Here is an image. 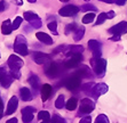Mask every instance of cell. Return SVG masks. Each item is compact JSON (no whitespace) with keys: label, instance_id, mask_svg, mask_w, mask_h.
I'll return each mask as SVG.
<instances>
[{"label":"cell","instance_id":"ee69618b","mask_svg":"<svg viewBox=\"0 0 127 123\" xmlns=\"http://www.w3.org/2000/svg\"><path fill=\"white\" fill-rule=\"evenodd\" d=\"M6 123H17V119L16 117H13V119H9Z\"/></svg>","mask_w":127,"mask_h":123},{"label":"cell","instance_id":"d6986e66","mask_svg":"<svg viewBox=\"0 0 127 123\" xmlns=\"http://www.w3.org/2000/svg\"><path fill=\"white\" fill-rule=\"evenodd\" d=\"M13 31V24L12 22L9 20H6L2 22V25H1V32H2V34L5 35H8L10 34Z\"/></svg>","mask_w":127,"mask_h":123},{"label":"cell","instance_id":"d6a6232c","mask_svg":"<svg viewBox=\"0 0 127 123\" xmlns=\"http://www.w3.org/2000/svg\"><path fill=\"white\" fill-rule=\"evenodd\" d=\"M106 13H101L100 15L97 16V20H96V25H101V24H103L104 23V20H106Z\"/></svg>","mask_w":127,"mask_h":123},{"label":"cell","instance_id":"ba28073f","mask_svg":"<svg viewBox=\"0 0 127 123\" xmlns=\"http://www.w3.org/2000/svg\"><path fill=\"white\" fill-rule=\"evenodd\" d=\"M80 10V8H78L77 6L74 5H68L65 7H62V8L59 10V14L63 17H70V16H74L76 14H78V12Z\"/></svg>","mask_w":127,"mask_h":123},{"label":"cell","instance_id":"f546056e","mask_svg":"<svg viewBox=\"0 0 127 123\" xmlns=\"http://www.w3.org/2000/svg\"><path fill=\"white\" fill-rule=\"evenodd\" d=\"M81 10H84V12H96V7L94 6V5H91V3H86V5H84V6H81Z\"/></svg>","mask_w":127,"mask_h":123},{"label":"cell","instance_id":"74e56055","mask_svg":"<svg viewBox=\"0 0 127 123\" xmlns=\"http://www.w3.org/2000/svg\"><path fill=\"white\" fill-rule=\"evenodd\" d=\"M79 123H92V119H91V116H84Z\"/></svg>","mask_w":127,"mask_h":123},{"label":"cell","instance_id":"1f68e13d","mask_svg":"<svg viewBox=\"0 0 127 123\" xmlns=\"http://www.w3.org/2000/svg\"><path fill=\"white\" fill-rule=\"evenodd\" d=\"M95 123H110L109 122V119L108 116L104 114H101L96 117V120H95Z\"/></svg>","mask_w":127,"mask_h":123},{"label":"cell","instance_id":"816d5d0a","mask_svg":"<svg viewBox=\"0 0 127 123\" xmlns=\"http://www.w3.org/2000/svg\"><path fill=\"white\" fill-rule=\"evenodd\" d=\"M0 57H1V55H0Z\"/></svg>","mask_w":127,"mask_h":123},{"label":"cell","instance_id":"e575fe53","mask_svg":"<svg viewBox=\"0 0 127 123\" xmlns=\"http://www.w3.org/2000/svg\"><path fill=\"white\" fill-rule=\"evenodd\" d=\"M94 85H95L94 83H86V84H84L83 87H81V89H83V91L87 92V94H91V91H92Z\"/></svg>","mask_w":127,"mask_h":123},{"label":"cell","instance_id":"9c48e42d","mask_svg":"<svg viewBox=\"0 0 127 123\" xmlns=\"http://www.w3.org/2000/svg\"><path fill=\"white\" fill-rule=\"evenodd\" d=\"M88 48L93 53V58H101L102 49H101V43L97 40H94V39L89 40L88 41Z\"/></svg>","mask_w":127,"mask_h":123},{"label":"cell","instance_id":"3957f363","mask_svg":"<svg viewBox=\"0 0 127 123\" xmlns=\"http://www.w3.org/2000/svg\"><path fill=\"white\" fill-rule=\"evenodd\" d=\"M92 65L93 70H94L95 74L98 78H103L105 74V68H106V61L103 58H93L92 59Z\"/></svg>","mask_w":127,"mask_h":123},{"label":"cell","instance_id":"7bdbcfd3","mask_svg":"<svg viewBox=\"0 0 127 123\" xmlns=\"http://www.w3.org/2000/svg\"><path fill=\"white\" fill-rule=\"evenodd\" d=\"M111 40H112V41H119V40H120V35L115 34L112 38H111Z\"/></svg>","mask_w":127,"mask_h":123},{"label":"cell","instance_id":"4dcf8cb0","mask_svg":"<svg viewBox=\"0 0 127 123\" xmlns=\"http://www.w3.org/2000/svg\"><path fill=\"white\" fill-rule=\"evenodd\" d=\"M77 24L76 23H70L65 27V34H70V32H73L74 30H77Z\"/></svg>","mask_w":127,"mask_h":123},{"label":"cell","instance_id":"d590c367","mask_svg":"<svg viewBox=\"0 0 127 123\" xmlns=\"http://www.w3.org/2000/svg\"><path fill=\"white\" fill-rule=\"evenodd\" d=\"M30 24H31V26L34 27V29H40L42 25V22L40 18H38V20H32V22H30Z\"/></svg>","mask_w":127,"mask_h":123},{"label":"cell","instance_id":"484cf974","mask_svg":"<svg viewBox=\"0 0 127 123\" xmlns=\"http://www.w3.org/2000/svg\"><path fill=\"white\" fill-rule=\"evenodd\" d=\"M64 106H65L64 96H63V95H60V96L57 97L56 102H55V107H56V108H59V109H62Z\"/></svg>","mask_w":127,"mask_h":123},{"label":"cell","instance_id":"e0dca14e","mask_svg":"<svg viewBox=\"0 0 127 123\" xmlns=\"http://www.w3.org/2000/svg\"><path fill=\"white\" fill-rule=\"evenodd\" d=\"M35 37H37V39H38L39 41L44 42L45 44H53V39L50 38V35H48L47 33L38 32L37 34H35Z\"/></svg>","mask_w":127,"mask_h":123},{"label":"cell","instance_id":"44dd1931","mask_svg":"<svg viewBox=\"0 0 127 123\" xmlns=\"http://www.w3.org/2000/svg\"><path fill=\"white\" fill-rule=\"evenodd\" d=\"M84 34H85V27L84 26H78L76 32H74L73 35V40L74 41H80L84 38Z\"/></svg>","mask_w":127,"mask_h":123},{"label":"cell","instance_id":"c3c4849f","mask_svg":"<svg viewBox=\"0 0 127 123\" xmlns=\"http://www.w3.org/2000/svg\"><path fill=\"white\" fill-rule=\"evenodd\" d=\"M28 1H29V2H35L37 0H28Z\"/></svg>","mask_w":127,"mask_h":123},{"label":"cell","instance_id":"52a82bcc","mask_svg":"<svg viewBox=\"0 0 127 123\" xmlns=\"http://www.w3.org/2000/svg\"><path fill=\"white\" fill-rule=\"evenodd\" d=\"M13 79H14V78L12 76V74L8 73L3 67H0V83H1V85H2L3 88L10 87V84H12V82H13Z\"/></svg>","mask_w":127,"mask_h":123},{"label":"cell","instance_id":"9a60e30c","mask_svg":"<svg viewBox=\"0 0 127 123\" xmlns=\"http://www.w3.org/2000/svg\"><path fill=\"white\" fill-rule=\"evenodd\" d=\"M18 105V99L16 96H13L9 99L8 104H7V108H6V115H12L13 113H15L16 108Z\"/></svg>","mask_w":127,"mask_h":123},{"label":"cell","instance_id":"277c9868","mask_svg":"<svg viewBox=\"0 0 127 123\" xmlns=\"http://www.w3.org/2000/svg\"><path fill=\"white\" fill-rule=\"evenodd\" d=\"M61 73V67H60V65L55 62H49L46 64L45 66V74L50 78V79H54V78H56L59 74Z\"/></svg>","mask_w":127,"mask_h":123},{"label":"cell","instance_id":"f6af8a7d","mask_svg":"<svg viewBox=\"0 0 127 123\" xmlns=\"http://www.w3.org/2000/svg\"><path fill=\"white\" fill-rule=\"evenodd\" d=\"M13 2L16 3V5H18V6H21L22 3H23V1H22V0H13Z\"/></svg>","mask_w":127,"mask_h":123},{"label":"cell","instance_id":"5bb4252c","mask_svg":"<svg viewBox=\"0 0 127 123\" xmlns=\"http://www.w3.org/2000/svg\"><path fill=\"white\" fill-rule=\"evenodd\" d=\"M34 107L28 106L22 109V120L24 123H29L33 120V112H34Z\"/></svg>","mask_w":127,"mask_h":123},{"label":"cell","instance_id":"2e32d148","mask_svg":"<svg viewBox=\"0 0 127 123\" xmlns=\"http://www.w3.org/2000/svg\"><path fill=\"white\" fill-rule=\"evenodd\" d=\"M76 74L79 75L81 79H84V78H91L92 79V72H91L88 66H86V65H81L76 72Z\"/></svg>","mask_w":127,"mask_h":123},{"label":"cell","instance_id":"cb8c5ba5","mask_svg":"<svg viewBox=\"0 0 127 123\" xmlns=\"http://www.w3.org/2000/svg\"><path fill=\"white\" fill-rule=\"evenodd\" d=\"M29 83L31 84V87H32L34 90H38L39 89V78L35 74H32V75L29 78Z\"/></svg>","mask_w":127,"mask_h":123},{"label":"cell","instance_id":"8d00e7d4","mask_svg":"<svg viewBox=\"0 0 127 123\" xmlns=\"http://www.w3.org/2000/svg\"><path fill=\"white\" fill-rule=\"evenodd\" d=\"M22 20H23V18L22 17H16L15 18V20L13 22V30H16L20 27V25L22 24Z\"/></svg>","mask_w":127,"mask_h":123},{"label":"cell","instance_id":"681fc988","mask_svg":"<svg viewBox=\"0 0 127 123\" xmlns=\"http://www.w3.org/2000/svg\"><path fill=\"white\" fill-rule=\"evenodd\" d=\"M61 1H64V2H66V1H69V0H61Z\"/></svg>","mask_w":127,"mask_h":123},{"label":"cell","instance_id":"8fae6325","mask_svg":"<svg viewBox=\"0 0 127 123\" xmlns=\"http://www.w3.org/2000/svg\"><path fill=\"white\" fill-rule=\"evenodd\" d=\"M126 32H127V22H125V20L116 24V25H113L112 27L109 29V33H111V34L121 35V34H125Z\"/></svg>","mask_w":127,"mask_h":123},{"label":"cell","instance_id":"b9f144b4","mask_svg":"<svg viewBox=\"0 0 127 123\" xmlns=\"http://www.w3.org/2000/svg\"><path fill=\"white\" fill-rule=\"evenodd\" d=\"M127 0H116V3L117 5H119V6H123V5H125L126 3Z\"/></svg>","mask_w":127,"mask_h":123},{"label":"cell","instance_id":"f907efd6","mask_svg":"<svg viewBox=\"0 0 127 123\" xmlns=\"http://www.w3.org/2000/svg\"><path fill=\"white\" fill-rule=\"evenodd\" d=\"M86 1H89V0H86Z\"/></svg>","mask_w":127,"mask_h":123},{"label":"cell","instance_id":"ac0fdd59","mask_svg":"<svg viewBox=\"0 0 127 123\" xmlns=\"http://www.w3.org/2000/svg\"><path fill=\"white\" fill-rule=\"evenodd\" d=\"M52 91H53V89H52L50 84L42 85L41 87V99H42V102H46V100L49 98L50 95H52Z\"/></svg>","mask_w":127,"mask_h":123},{"label":"cell","instance_id":"7dc6e473","mask_svg":"<svg viewBox=\"0 0 127 123\" xmlns=\"http://www.w3.org/2000/svg\"><path fill=\"white\" fill-rule=\"evenodd\" d=\"M41 123H50V120H45V121H42Z\"/></svg>","mask_w":127,"mask_h":123},{"label":"cell","instance_id":"8992f818","mask_svg":"<svg viewBox=\"0 0 127 123\" xmlns=\"http://www.w3.org/2000/svg\"><path fill=\"white\" fill-rule=\"evenodd\" d=\"M95 109V102L89 98H84L80 102V113L83 114H89Z\"/></svg>","mask_w":127,"mask_h":123},{"label":"cell","instance_id":"f35d334b","mask_svg":"<svg viewBox=\"0 0 127 123\" xmlns=\"http://www.w3.org/2000/svg\"><path fill=\"white\" fill-rule=\"evenodd\" d=\"M6 7H7V2L5 0H1V1H0V13L3 12V10L6 9Z\"/></svg>","mask_w":127,"mask_h":123},{"label":"cell","instance_id":"4316f807","mask_svg":"<svg viewBox=\"0 0 127 123\" xmlns=\"http://www.w3.org/2000/svg\"><path fill=\"white\" fill-rule=\"evenodd\" d=\"M95 18V14L94 13H88V14H86L85 16L83 17V23L84 24H89L92 23L93 20Z\"/></svg>","mask_w":127,"mask_h":123},{"label":"cell","instance_id":"60d3db41","mask_svg":"<svg viewBox=\"0 0 127 123\" xmlns=\"http://www.w3.org/2000/svg\"><path fill=\"white\" fill-rule=\"evenodd\" d=\"M2 115H3V102L0 99V119L2 117Z\"/></svg>","mask_w":127,"mask_h":123},{"label":"cell","instance_id":"6da1fadb","mask_svg":"<svg viewBox=\"0 0 127 123\" xmlns=\"http://www.w3.org/2000/svg\"><path fill=\"white\" fill-rule=\"evenodd\" d=\"M9 68H10V74L14 79H20L21 73H20V68L23 66V61H22L17 55H10L8 61H7Z\"/></svg>","mask_w":127,"mask_h":123},{"label":"cell","instance_id":"ab89813d","mask_svg":"<svg viewBox=\"0 0 127 123\" xmlns=\"http://www.w3.org/2000/svg\"><path fill=\"white\" fill-rule=\"evenodd\" d=\"M106 17L109 18V20H112V18L115 17V12H113V10H110L109 13H106Z\"/></svg>","mask_w":127,"mask_h":123},{"label":"cell","instance_id":"f1b7e54d","mask_svg":"<svg viewBox=\"0 0 127 123\" xmlns=\"http://www.w3.org/2000/svg\"><path fill=\"white\" fill-rule=\"evenodd\" d=\"M48 29L53 32L54 35H57V23H56V20H53V22H49L48 23Z\"/></svg>","mask_w":127,"mask_h":123},{"label":"cell","instance_id":"5b68a950","mask_svg":"<svg viewBox=\"0 0 127 123\" xmlns=\"http://www.w3.org/2000/svg\"><path fill=\"white\" fill-rule=\"evenodd\" d=\"M80 81H81V78L74 73L73 75H71L70 78L66 79V81H65V87H66V89H69V90H71V91L77 90L80 87Z\"/></svg>","mask_w":127,"mask_h":123},{"label":"cell","instance_id":"836d02e7","mask_svg":"<svg viewBox=\"0 0 127 123\" xmlns=\"http://www.w3.org/2000/svg\"><path fill=\"white\" fill-rule=\"evenodd\" d=\"M50 123H65V122L60 115L53 114V116L50 117Z\"/></svg>","mask_w":127,"mask_h":123},{"label":"cell","instance_id":"bcb514c9","mask_svg":"<svg viewBox=\"0 0 127 123\" xmlns=\"http://www.w3.org/2000/svg\"><path fill=\"white\" fill-rule=\"evenodd\" d=\"M100 1H102V2H105V3H112L115 0H100Z\"/></svg>","mask_w":127,"mask_h":123},{"label":"cell","instance_id":"7a4b0ae2","mask_svg":"<svg viewBox=\"0 0 127 123\" xmlns=\"http://www.w3.org/2000/svg\"><path fill=\"white\" fill-rule=\"evenodd\" d=\"M14 50L15 53L21 56H27L29 54L28 51V46H27V39L23 35H17L16 40L14 43Z\"/></svg>","mask_w":127,"mask_h":123},{"label":"cell","instance_id":"30bf717a","mask_svg":"<svg viewBox=\"0 0 127 123\" xmlns=\"http://www.w3.org/2000/svg\"><path fill=\"white\" fill-rule=\"evenodd\" d=\"M83 61V56L81 54H74V55H71V57L69 59L64 62V67L65 68H73L76 66L80 64V62Z\"/></svg>","mask_w":127,"mask_h":123},{"label":"cell","instance_id":"603a6c76","mask_svg":"<svg viewBox=\"0 0 127 123\" xmlns=\"http://www.w3.org/2000/svg\"><path fill=\"white\" fill-rule=\"evenodd\" d=\"M77 105H78V100L76 98H70L65 104V107H66L68 111H74L77 108Z\"/></svg>","mask_w":127,"mask_h":123},{"label":"cell","instance_id":"4fadbf2b","mask_svg":"<svg viewBox=\"0 0 127 123\" xmlns=\"http://www.w3.org/2000/svg\"><path fill=\"white\" fill-rule=\"evenodd\" d=\"M32 58L38 65L47 64V63H49L50 62V56L47 55V54L40 53V51H35V53H33Z\"/></svg>","mask_w":127,"mask_h":123},{"label":"cell","instance_id":"7402d4cb","mask_svg":"<svg viewBox=\"0 0 127 123\" xmlns=\"http://www.w3.org/2000/svg\"><path fill=\"white\" fill-rule=\"evenodd\" d=\"M84 51V47L83 46H70L69 47V51H66L68 55H74V54H81Z\"/></svg>","mask_w":127,"mask_h":123},{"label":"cell","instance_id":"83f0119b","mask_svg":"<svg viewBox=\"0 0 127 123\" xmlns=\"http://www.w3.org/2000/svg\"><path fill=\"white\" fill-rule=\"evenodd\" d=\"M38 119L41 121H45V120H50V114L48 113L47 111H40L38 113Z\"/></svg>","mask_w":127,"mask_h":123},{"label":"cell","instance_id":"ffe728a7","mask_svg":"<svg viewBox=\"0 0 127 123\" xmlns=\"http://www.w3.org/2000/svg\"><path fill=\"white\" fill-rule=\"evenodd\" d=\"M20 95H21V98L24 100V102H30V100H32V94H31V91L30 89L28 88H21L20 90Z\"/></svg>","mask_w":127,"mask_h":123},{"label":"cell","instance_id":"d4e9b609","mask_svg":"<svg viewBox=\"0 0 127 123\" xmlns=\"http://www.w3.org/2000/svg\"><path fill=\"white\" fill-rule=\"evenodd\" d=\"M24 18L30 23V22H32V20H38L39 16L33 12H25L24 13Z\"/></svg>","mask_w":127,"mask_h":123},{"label":"cell","instance_id":"7c38bea8","mask_svg":"<svg viewBox=\"0 0 127 123\" xmlns=\"http://www.w3.org/2000/svg\"><path fill=\"white\" fill-rule=\"evenodd\" d=\"M108 85L105 83H98V84H95L93 87L92 91H91V95H92L94 98H98L101 95H104L108 92Z\"/></svg>","mask_w":127,"mask_h":123}]
</instances>
